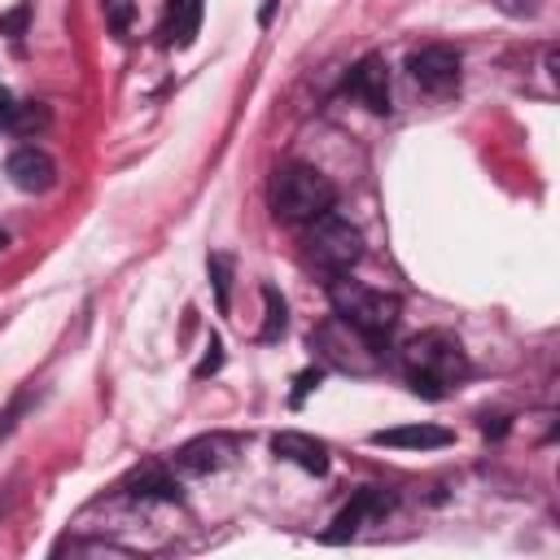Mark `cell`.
Returning a JSON list of instances; mask_svg holds the SVG:
<instances>
[{
	"label": "cell",
	"mask_w": 560,
	"mask_h": 560,
	"mask_svg": "<svg viewBox=\"0 0 560 560\" xmlns=\"http://www.w3.org/2000/svg\"><path fill=\"white\" fill-rule=\"evenodd\" d=\"M402 363L411 376V389L424 398H442L451 381H459L468 372L464 346L451 332H420L402 346Z\"/></svg>",
	"instance_id": "obj_1"
},
{
	"label": "cell",
	"mask_w": 560,
	"mask_h": 560,
	"mask_svg": "<svg viewBox=\"0 0 560 560\" xmlns=\"http://www.w3.org/2000/svg\"><path fill=\"white\" fill-rule=\"evenodd\" d=\"M328 298H332L337 315H341L350 328H359L363 337H372V341H381V337L398 324V311H402V302H398L394 293L368 289V284L346 280V276H337V280L328 284Z\"/></svg>",
	"instance_id": "obj_2"
},
{
	"label": "cell",
	"mask_w": 560,
	"mask_h": 560,
	"mask_svg": "<svg viewBox=\"0 0 560 560\" xmlns=\"http://www.w3.org/2000/svg\"><path fill=\"white\" fill-rule=\"evenodd\" d=\"M332 201H337V188L315 166H284L271 184V206L289 223H311L324 210H332Z\"/></svg>",
	"instance_id": "obj_3"
},
{
	"label": "cell",
	"mask_w": 560,
	"mask_h": 560,
	"mask_svg": "<svg viewBox=\"0 0 560 560\" xmlns=\"http://www.w3.org/2000/svg\"><path fill=\"white\" fill-rule=\"evenodd\" d=\"M306 245H311V258H315L324 271L341 276V271H350V267L359 262V254H363V232H359L350 219L324 210L319 219H311V241H306Z\"/></svg>",
	"instance_id": "obj_4"
},
{
	"label": "cell",
	"mask_w": 560,
	"mask_h": 560,
	"mask_svg": "<svg viewBox=\"0 0 560 560\" xmlns=\"http://www.w3.org/2000/svg\"><path fill=\"white\" fill-rule=\"evenodd\" d=\"M407 70L424 92H451L459 83V52L446 44H429L407 57Z\"/></svg>",
	"instance_id": "obj_5"
},
{
	"label": "cell",
	"mask_w": 560,
	"mask_h": 560,
	"mask_svg": "<svg viewBox=\"0 0 560 560\" xmlns=\"http://www.w3.org/2000/svg\"><path fill=\"white\" fill-rule=\"evenodd\" d=\"M232 455H236V438H228V433H201V438H192V442H184L175 451V468L179 472H192V477H206V472L228 468Z\"/></svg>",
	"instance_id": "obj_6"
},
{
	"label": "cell",
	"mask_w": 560,
	"mask_h": 560,
	"mask_svg": "<svg viewBox=\"0 0 560 560\" xmlns=\"http://www.w3.org/2000/svg\"><path fill=\"white\" fill-rule=\"evenodd\" d=\"M4 171H9V179H13L22 192H48V188L57 184V162H52L44 149H35V144L18 149V153L4 162Z\"/></svg>",
	"instance_id": "obj_7"
},
{
	"label": "cell",
	"mask_w": 560,
	"mask_h": 560,
	"mask_svg": "<svg viewBox=\"0 0 560 560\" xmlns=\"http://www.w3.org/2000/svg\"><path fill=\"white\" fill-rule=\"evenodd\" d=\"M350 92H354L372 114H385V109H389V66H385V57L368 52V57L350 70Z\"/></svg>",
	"instance_id": "obj_8"
},
{
	"label": "cell",
	"mask_w": 560,
	"mask_h": 560,
	"mask_svg": "<svg viewBox=\"0 0 560 560\" xmlns=\"http://www.w3.org/2000/svg\"><path fill=\"white\" fill-rule=\"evenodd\" d=\"M394 499L385 494V490H376V486H363V490H354V499L337 512V521H332V529H324V542H346L368 516H376V512H385Z\"/></svg>",
	"instance_id": "obj_9"
},
{
	"label": "cell",
	"mask_w": 560,
	"mask_h": 560,
	"mask_svg": "<svg viewBox=\"0 0 560 560\" xmlns=\"http://www.w3.org/2000/svg\"><path fill=\"white\" fill-rule=\"evenodd\" d=\"M455 433L442 424H398V429H376L372 446H394V451H438L451 446Z\"/></svg>",
	"instance_id": "obj_10"
},
{
	"label": "cell",
	"mask_w": 560,
	"mask_h": 560,
	"mask_svg": "<svg viewBox=\"0 0 560 560\" xmlns=\"http://www.w3.org/2000/svg\"><path fill=\"white\" fill-rule=\"evenodd\" d=\"M271 451H276L280 459L298 464L302 472H315V477H324V472H328V446H324V442H315L311 433L284 429V433H276V438H271Z\"/></svg>",
	"instance_id": "obj_11"
},
{
	"label": "cell",
	"mask_w": 560,
	"mask_h": 560,
	"mask_svg": "<svg viewBox=\"0 0 560 560\" xmlns=\"http://www.w3.org/2000/svg\"><path fill=\"white\" fill-rule=\"evenodd\" d=\"M197 26H201V0H171V13H166V44H179L188 48L197 39Z\"/></svg>",
	"instance_id": "obj_12"
},
{
	"label": "cell",
	"mask_w": 560,
	"mask_h": 560,
	"mask_svg": "<svg viewBox=\"0 0 560 560\" xmlns=\"http://www.w3.org/2000/svg\"><path fill=\"white\" fill-rule=\"evenodd\" d=\"M262 306H267V319H262V341H276L284 332V298L267 284L262 289Z\"/></svg>",
	"instance_id": "obj_13"
},
{
	"label": "cell",
	"mask_w": 560,
	"mask_h": 560,
	"mask_svg": "<svg viewBox=\"0 0 560 560\" xmlns=\"http://www.w3.org/2000/svg\"><path fill=\"white\" fill-rule=\"evenodd\" d=\"M136 494H144V499H179V486H175V481H166L162 472L144 468V472L136 477Z\"/></svg>",
	"instance_id": "obj_14"
},
{
	"label": "cell",
	"mask_w": 560,
	"mask_h": 560,
	"mask_svg": "<svg viewBox=\"0 0 560 560\" xmlns=\"http://www.w3.org/2000/svg\"><path fill=\"white\" fill-rule=\"evenodd\" d=\"M9 127L13 131H39V127H48V109L44 105H13Z\"/></svg>",
	"instance_id": "obj_15"
},
{
	"label": "cell",
	"mask_w": 560,
	"mask_h": 560,
	"mask_svg": "<svg viewBox=\"0 0 560 560\" xmlns=\"http://www.w3.org/2000/svg\"><path fill=\"white\" fill-rule=\"evenodd\" d=\"M228 271H232V258L210 254V280H214V293H219V311H228Z\"/></svg>",
	"instance_id": "obj_16"
},
{
	"label": "cell",
	"mask_w": 560,
	"mask_h": 560,
	"mask_svg": "<svg viewBox=\"0 0 560 560\" xmlns=\"http://www.w3.org/2000/svg\"><path fill=\"white\" fill-rule=\"evenodd\" d=\"M319 381H324V372H319V368H306V372L298 376V389H293V407H302V398H306V394H311Z\"/></svg>",
	"instance_id": "obj_17"
},
{
	"label": "cell",
	"mask_w": 560,
	"mask_h": 560,
	"mask_svg": "<svg viewBox=\"0 0 560 560\" xmlns=\"http://www.w3.org/2000/svg\"><path fill=\"white\" fill-rule=\"evenodd\" d=\"M219 363H223V354H219V341H214V337H210V354H206V359H201V363H197V376H210V372H214V368H219Z\"/></svg>",
	"instance_id": "obj_18"
},
{
	"label": "cell",
	"mask_w": 560,
	"mask_h": 560,
	"mask_svg": "<svg viewBox=\"0 0 560 560\" xmlns=\"http://www.w3.org/2000/svg\"><path fill=\"white\" fill-rule=\"evenodd\" d=\"M22 26H26V9H18V13L0 18V31H22Z\"/></svg>",
	"instance_id": "obj_19"
},
{
	"label": "cell",
	"mask_w": 560,
	"mask_h": 560,
	"mask_svg": "<svg viewBox=\"0 0 560 560\" xmlns=\"http://www.w3.org/2000/svg\"><path fill=\"white\" fill-rule=\"evenodd\" d=\"M9 114H13V96L0 88V122H9Z\"/></svg>",
	"instance_id": "obj_20"
},
{
	"label": "cell",
	"mask_w": 560,
	"mask_h": 560,
	"mask_svg": "<svg viewBox=\"0 0 560 560\" xmlns=\"http://www.w3.org/2000/svg\"><path fill=\"white\" fill-rule=\"evenodd\" d=\"M4 245H9V236H4V232H0V249H4Z\"/></svg>",
	"instance_id": "obj_21"
}]
</instances>
